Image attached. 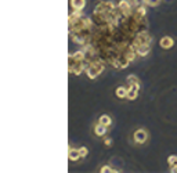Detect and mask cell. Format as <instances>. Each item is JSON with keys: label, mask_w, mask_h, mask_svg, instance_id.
Segmentation results:
<instances>
[{"label": "cell", "mask_w": 177, "mask_h": 173, "mask_svg": "<svg viewBox=\"0 0 177 173\" xmlns=\"http://www.w3.org/2000/svg\"><path fill=\"white\" fill-rule=\"evenodd\" d=\"M102 69H104V64L100 61V60H93L89 64L87 68H86V73H87V76L90 79H94L102 72Z\"/></svg>", "instance_id": "obj_1"}, {"label": "cell", "mask_w": 177, "mask_h": 173, "mask_svg": "<svg viewBox=\"0 0 177 173\" xmlns=\"http://www.w3.org/2000/svg\"><path fill=\"white\" fill-rule=\"evenodd\" d=\"M129 81H130V87L127 89V97L129 100H134L137 97V93H138V89H140V85H138V81L136 76H129Z\"/></svg>", "instance_id": "obj_2"}, {"label": "cell", "mask_w": 177, "mask_h": 173, "mask_svg": "<svg viewBox=\"0 0 177 173\" xmlns=\"http://www.w3.org/2000/svg\"><path fill=\"white\" fill-rule=\"evenodd\" d=\"M134 141H136L137 144H144L147 141V139H148V133L145 132L144 129H138L134 132Z\"/></svg>", "instance_id": "obj_3"}, {"label": "cell", "mask_w": 177, "mask_h": 173, "mask_svg": "<svg viewBox=\"0 0 177 173\" xmlns=\"http://www.w3.org/2000/svg\"><path fill=\"white\" fill-rule=\"evenodd\" d=\"M159 44H160V47H162V49L169 50L170 47L175 44V40H173V37H170V36H165V37H162V39L159 40Z\"/></svg>", "instance_id": "obj_4"}, {"label": "cell", "mask_w": 177, "mask_h": 173, "mask_svg": "<svg viewBox=\"0 0 177 173\" xmlns=\"http://www.w3.org/2000/svg\"><path fill=\"white\" fill-rule=\"evenodd\" d=\"M86 4V0H71V7L75 11H80Z\"/></svg>", "instance_id": "obj_5"}, {"label": "cell", "mask_w": 177, "mask_h": 173, "mask_svg": "<svg viewBox=\"0 0 177 173\" xmlns=\"http://www.w3.org/2000/svg\"><path fill=\"white\" fill-rule=\"evenodd\" d=\"M68 158L71 159V161H78V159H80L82 156H80V152H79V148H69L68 151Z\"/></svg>", "instance_id": "obj_6"}, {"label": "cell", "mask_w": 177, "mask_h": 173, "mask_svg": "<svg viewBox=\"0 0 177 173\" xmlns=\"http://www.w3.org/2000/svg\"><path fill=\"white\" fill-rule=\"evenodd\" d=\"M137 54L138 56H143V57H145L148 53H150V44H141V46H138L137 49Z\"/></svg>", "instance_id": "obj_7"}, {"label": "cell", "mask_w": 177, "mask_h": 173, "mask_svg": "<svg viewBox=\"0 0 177 173\" xmlns=\"http://www.w3.org/2000/svg\"><path fill=\"white\" fill-rule=\"evenodd\" d=\"M107 129L108 127L107 126H104V125H101V123H98L97 126L94 127V133H96V136H104L105 133H107Z\"/></svg>", "instance_id": "obj_8"}, {"label": "cell", "mask_w": 177, "mask_h": 173, "mask_svg": "<svg viewBox=\"0 0 177 173\" xmlns=\"http://www.w3.org/2000/svg\"><path fill=\"white\" fill-rule=\"evenodd\" d=\"M98 123H101V125H104V126H111V123H112V119H111V116L109 115H101L100 116V119H98Z\"/></svg>", "instance_id": "obj_9"}, {"label": "cell", "mask_w": 177, "mask_h": 173, "mask_svg": "<svg viewBox=\"0 0 177 173\" xmlns=\"http://www.w3.org/2000/svg\"><path fill=\"white\" fill-rule=\"evenodd\" d=\"M167 162H169V165H170V169H172L173 172L177 169V156L175 155H170L169 156V159H167Z\"/></svg>", "instance_id": "obj_10"}, {"label": "cell", "mask_w": 177, "mask_h": 173, "mask_svg": "<svg viewBox=\"0 0 177 173\" xmlns=\"http://www.w3.org/2000/svg\"><path fill=\"white\" fill-rule=\"evenodd\" d=\"M116 97H119V98H125V97H127V89H125V87H118L116 89Z\"/></svg>", "instance_id": "obj_11"}, {"label": "cell", "mask_w": 177, "mask_h": 173, "mask_svg": "<svg viewBox=\"0 0 177 173\" xmlns=\"http://www.w3.org/2000/svg\"><path fill=\"white\" fill-rule=\"evenodd\" d=\"M160 3V0H144V4L147 6H152V7H155Z\"/></svg>", "instance_id": "obj_12"}, {"label": "cell", "mask_w": 177, "mask_h": 173, "mask_svg": "<svg viewBox=\"0 0 177 173\" xmlns=\"http://www.w3.org/2000/svg\"><path fill=\"white\" fill-rule=\"evenodd\" d=\"M79 152H80V156H82V158L87 156V154H89V151H87V148H86V147H80V148H79Z\"/></svg>", "instance_id": "obj_13"}, {"label": "cell", "mask_w": 177, "mask_h": 173, "mask_svg": "<svg viewBox=\"0 0 177 173\" xmlns=\"http://www.w3.org/2000/svg\"><path fill=\"white\" fill-rule=\"evenodd\" d=\"M100 172L104 173V172H119V171H116V169H114V168H111V166H102Z\"/></svg>", "instance_id": "obj_14"}, {"label": "cell", "mask_w": 177, "mask_h": 173, "mask_svg": "<svg viewBox=\"0 0 177 173\" xmlns=\"http://www.w3.org/2000/svg\"><path fill=\"white\" fill-rule=\"evenodd\" d=\"M133 4L141 6V4H144V0H133Z\"/></svg>", "instance_id": "obj_15"}, {"label": "cell", "mask_w": 177, "mask_h": 173, "mask_svg": "<svg viewBox=\"0 0 177 173\" xmlns=\"http://www.w3.org/2000/svg\"><path fill=\"white\" fill-rule=\"evenodd\" d=\"M105 144H107V146H111L112 141H111V140H105Z\"/></svg>", "instance_id": "obj_16"}]
</instances>
